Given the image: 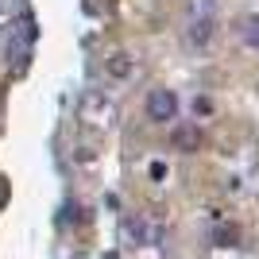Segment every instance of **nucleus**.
<instances>
[{
    "instance_id": "7",
    "label": "nucleus",
    "mask_w": 259,
    "mask_h": 259,
    "mask_svg": "<svg viewBox=\"0 0 259 259\" xmlns=\"http://www.w3.org/2000/svg\"><path fill=\"white\" fill-rule=\"evenodd\" d=\"M236 236H240L236 228H217V232H213L217 248H232V244H236Z\"/></svg>"
},
{
    "instance_id": "4",
    "label": "nucleus",
    "mask_w": 259,
    "mask_h": 259,
    "mask_svg": "<svg viewBox=\"0 0 259 259\" xmlns=\"http://www.w3.org/2000/svg\"><path fill=\"white\" fill-rule=\"evenodd\" d=\"M124 232H128L136 244H155L159 240V228H151L147 221H140V217H132V221H124Z\"/></svg>"
},
{
    "instance_id": "2",
    "label": "nucleus",
    "mask_w": 259,
    "mask_h": 259,
    "mask_svg": "<svg viewBox=\"0 0 259 259\" xmlns=\"http://www.w3.org/2000/svg\"><path fill=\"white\" fill-rule=\"evenodd\" d=\"M105 70H108V77H112V81H128L132 70H136V62H132V54H128V51H116V54H108Z\"/></svg>"
},
{
    "instance_id": "6",
    "label": "nucleus",
    "mask_w": 259,
    "mask_h": 259,
    "mask_svg": "<svg viewBox=\"0 0 259 259\" xmlns=\"http://www.w3.org/2000/svg\"><path fill=\"white\" fill-rule=\"evenodd\" d=\"M240 35H244V43H248V47L259 51V16H248V20L240 23Z\"/></svg>"
},
{
    "instance_id": "1",
    "label": "nucleus",
    "mask_w": 259,
    "mask_h": 259,
    "mask_svg": "<svg viewBox=\"0 0 259 259\" xmlns=\"http://www.w3.org/2000/svg\"><path fill=\"white\" fill-rule=\"evenodd\" d=\"M143 112H147V120L151 124H170L174 116H178V97H174V89H151L147 93V101H143Z\"/></svg>"
},
{
    "instance_id": "5",
    "label": "nucleus",
    "mask_w": 259,
    "mask_h": 259,
    "mask_svg": "<svg viewBox=\"0 0 259 259\" xmlns=\"http://www.w3.org/2000/svg\"><path fill=\"white\" fill-rule=\"evenodd\" d=\"M209 39H213V16H197V20L190 23V43L209 47Z\"/></svg>"
},
{
    "instance_id": "3",
    "label": "nucleus",
    "mask_w": 259,
    "mask_h": 259,
    "mask_svg": "<svg viewBox=\"0 0 259 259\" xmlns=\"http://www.w3.org/2000/svg\"><path fill=\"white\" fill-rule=\"evenodd\" d=\"M170 143L178 151H197V147H201V128H197V124H182V128H174Z\"/></svg>"
}]
</instances>
